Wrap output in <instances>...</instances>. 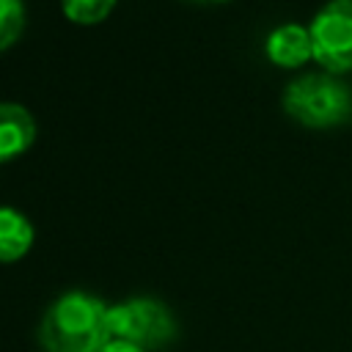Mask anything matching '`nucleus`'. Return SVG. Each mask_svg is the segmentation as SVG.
Listing matches in <instances>:
<instances>
[{
  "mask_svg": "<svg viewBox=\"0 0 352 352\" xmlns=\"http://www.w3.org/2000/svg\"><path fill=\"white\" fill-rule=\"evenodd\" d=\"M110 333L118 341H129L146 352L162 349L176 336V319L170 308L154 297H129L110 305Z\"/></svg>",
  "mask_w": 352,
  "mask_h": 352,
  "instance_id": "7ed1b4c3",
  "label": "nucleus"
},
{
  "mask_svg": "<svg viewBox=\"0 0 352 352\" xmlns=\"http://www.w3.org/2000/svg\"><path fill=\"white\" fill-rule=\"evenodd\" d=\"M283 110L302 126L327 129L349 118L352 94L330 72H308L283 91Z\"/></svg>",
  "mask_w": 352,
  "mask_h": 352,
  "instance_id": "f03ea898",
  "label": "nucleus"
},
{
  "mask_svg": "<svg viewBox=\"0 0 352 352\" xmlns=\"http://www.w3.org/2000/svg\"><path fill=\"white\" fill-rule=\"evenodd\" d=\"M25 30V3L0 0V52L11 50Z\"/></svg>",
  "mask_w": 352,
  "mask_h": 352,
  "instance_id": "1a4fd4ad",
  "label": "nucleus"
},
{
  "mask_svg": "<svg viewBox=\"0 0 352 352\" xmlns=\"http://www.w3.org/2000/svg\"><path fill=\"white\" fill-rule=\"evenodd\" d=\"M110 341V305L88 292L60 294L38 324L44 352H102Z\"/></svg>",
  "mask_w": 352,
  "mask_h": 352,
  "instance_id": "f257e3e1",
  "label": "nucleus"
},
{
  "mask_svg": "<svg viewBox=\"0 0 352 352\" xmlns=\"http://www.w3.org/2000/svg\"><path fill=\"white\" fill-rule=\"evenodd\" d=\"M314 60L330 72H352V0H330L308 25Z\"/></svg>",
  "mask_w": 352,
  "mask_h": 352,
  "instance_id": "20e7f679",
  "label": "nucleus"
},
{
  "mask_svg": "<svg viewBox=\"0 0 352 352\" xmlns=\"http://www.w3.org/2000/svg\"><path fill=\"white\" fill-rule=\"evenodd\" d=\"M33 248V223L14 206H0V264L19 261Z\"/></svg>",
  "mask_w": 352,
  "mask_h": 352,
  "instance_id": "0eeeda50",
  "label": "nucleus"
},
{
  "mask_svg": "<svg viewBox=\"0 0 352 352\" xmlns=\"http://www.w3.org/2000/svg\"><path fill=\"white\" fill-rule=\"evenodd\" d=\"M267 58L275 66L283 69H297L302 66L308 58H314V47H311V33L302 25H280L267 36L264 44Z\"/></svg>",
  "mask_w": 352,
  "mask_h": 352,
  "instance_id": "423d86ee",
  "label": "nucleus"
},
{
  "mask_svg": "<svg viewBox=\"0 0 352 352\" xmlns=\"http://www.w3.org/2000/svg\"><path fill=\"white\" fill-rule=\"evenodd\" d=\"M36 140V118L16 102H0V165L22 157Z\"/></svg>",
  "mask_w": 352,
  "mask_h": 352,
  "instance_id": "39448f33",
  "label": "nucleus"
},
{
  "mask_svg": "<svg viewBox=\"0 0 352 352\" xmlns=\"http://www.w3.org/2000/svg\"><path fill=\"white\" fill-rule=\"evenodd\" d=\"M116 8V0H60V11L74 25H99Z\"/></svg>",
  "mask_w": 352,
  "mask_h": 352,
  "instance_id": "6e6552de",
  "label": "nucleus"
},
{
  "mask_svg": "<svg viewBox=\"0 0 352 352\" xmlns=\"http://www.w3.org/2000/svg\"><path fill=\"white\" fill-rule=\"evenodd\" d=\"M201 3H223V0H201Z\"/></svg>",
  "mask_w": 352,
  "mask_h": 352,
  "instance_id": "9b49d317",
  "label": "nucleus"
},
{
  "mask_svg": "<svg viewBox=\"0 0 352 352\" xmlns=\"http://www.w3.org/2000/svg\"><path fill=\"white\" fill-rule=\"evenodd\" d=\"M102 352H146V349H140V346H135V344H129V341H118V338H113Z\"/></svg>",
  "mask_w": 352,
  "mask_h": 352,
  "instance_id": "9d476101",
  "label": "nucleus"
}]
</instances>
